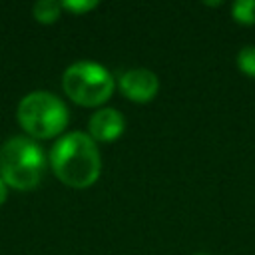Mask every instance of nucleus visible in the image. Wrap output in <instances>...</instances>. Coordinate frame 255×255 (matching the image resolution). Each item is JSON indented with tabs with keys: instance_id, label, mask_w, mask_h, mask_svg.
<instances>
[{
	"instance_id": "nucleus-9",
	"label": "nucleus",
	"mask_w": 255,
	"mask_h": 255,
	"mask_svg": "<svg viewBox=\"0 0 255 255\" xmlns=\"http://www.w3.org/2000/svg\"><path fill=\"white\" fill-rule=\"evenodd\" d=\"M237 68L245 76L255 78V46L253 44H247L237 52Z\"/></svg>"
},
{
	"instance_id": "nucleus-4",
	"label": "nucleus",
	"mask_w": 255,
	"mask_h": 255,
	"mask_svg": "<svg viewBox=\"0 0 255 255\" xmlns=\"http://www.w3.org/2000/svg\"><path fill=\"white\" fill-rule=\"evenodd\" d=\"M62 90L74 104L82 108H98L112 98L116 80L106 66L92 60H80L64 70Z\"/></svg>"
},
{
	"instance_id": "nucleus-6",
	"label": "nucleus",
	"mask_w": 255,
	"mask_h": 255,
	"mask_svg": "<svg viewBox=\"0 0 255 255\" xmlns=\"http://www.w3.org/2000/svg\"><path fill=\"white\" fill-rule=\"evenodd\" d=\"M126 129V118L116 108H100L88 120V135L96 143H112Z\"/></svg>"
},
{
	"instance_id": "nucleus-3",
	"label": "nucleus",
	"mask_w": 255,
	"mask_h": 255,
	"mask_svg": "<svg viewBox=\"0 0 255 255\" xmlns=\"http://www.w3.org/2000/svg\"><path fill=\"white\" fill-rule=\"evenodd\" d=\"M16 120L24 133L32 139H52L64 133L70 122L68 106L62 98L48 90L26 94L16 108Z\"/></svg>"
},
{
	"instance_id": "nucleus-7",
	"label": "nucleus",
	"mask_w": 255,
	"mask_h": 255,
	"mask_svg": "<svg viewBox=\"0 0 255 255\" xmlns=\"http://www.w3.org/2000/svg\"><path fill=\"white\" fill-rule=\"evenodd\" d=\"M32 16L40 24H54L62 16V4L56 0H38L32 6Z\"/></svg>"
},
{
	"instance_id": "nucleus-8",
	"label": "nucleus",
	"mask_w": 255,
	"mask_h": 255,
	"mask_svg": "<svg viewBox=\"0 0 255 255\" xmlns=\"http://www.w3.org/2000/svg\"><path fill=\"white\" fill-rule=\"evenodd\" d=\"M231 16L237 24H243V26L255 24V0H237V2H233Z\"/></svg>"
},
{
	"instance_id": "nucleus-10",
	"label": "nucleus",
	"mask_w": 255,
	"mask_h": 255,
	"mask_svg": "<svg viewBox=\"0 0 255 255\" xmlns=\"http://www.w3.org/2000/svg\"><path fill=\"white\" fill-rule=\"evenodd\" d=\"M60 4H62V10H66L74 16H82V14H88L90 10L98 8L96 0H64Z\"/></svg>"
},
{
	"instance_id": "nucleus-1",
	"label": "nucleus",
	"mask_w": 255,
	"mask_h": 255,
	"mask_svg": "<svg viewBox=\"0 0 255 255\" xmlns=\"http://www.w3.org/2000/svg\"><path fill=\"white\" fill-rule=\"evenodd\" d=\"M48 163L54 175L72 189L94 185L102 173V155L98 143L86 131H68L56 139Z\"/></svg>"
},
{
	"instance_id": "nucleus-5",
	"label": "nucleus",
	"mask_w": 255,
	"mask_h": 255,
	"mask_svg": "<svg viewBox=\"0 0 255 255\" xmlns=\"http://www.w3.org/2000/svg\"><path fill=\"white\" fill-rule=\"evenodd\" d=\"M118 88L124 98L135 104L151 102L159 92V78L147 68H133L118 78Z\"/></svg>"
},
{
	"instance_id": "nucleus-12",
	"label": "nucleus",
	"mask_w": 255,
	"mask_h": 255,
	"mask_svg": "<svg viewBox=\"0 0 255 255\" xmlns=\"http://www.w3.org/2000/svg\"><path fill=\"white\" fill-rule=\"evenodd\" d=\"M195 255H207V253H195Z\"/></svg>"
},
{
	"instance_id": "nucleus-11",
	"label": "nucleus",
	"mask_w": 255,
	"mask_h": 255,
	"mask_svg": "<svg viewBox=\"0 0 255 255\" xmlns=\"http://www.w3.org/2000/svg\"><path fill=\"white\" fill-rule=\"evenodd\" d=\"M8 189H10V187H8V185L4 183V179L0 177V207H2V205H4V201L8 199Z\"/></svg>"
},
{
	"instance_id": "nucleus-2",
	"label": "nucleus",
	"mask_w": 255,
	"mask_h": 255,
	"mask_svg": "<svg viewBox=\"0 0 255 255\" xmlns=\"http://www.w3.org/2000/svg\"><path fill=\"white\" fill-rule=\"evenodd\" d=\"M48 157L42 145L28 135H12L0 147V177L10 189L32 191L46 173Z\"/></svg>"
}]
</instances>
